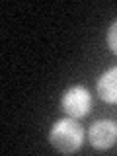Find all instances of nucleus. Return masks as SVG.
I'll list each match as a JSON object with an SVG mask.
<instances>
[{
    "mask_svg": "<svg viewBox=\"0 0 117 156\" xmlns=\"http://www.w3.org/2000/svg\"><path fill=\"white\" fill-rule=\"evenodd\" d=\"M49 140L55 150L62 154H72L80 148L82 140H84V129L74 117L58 119L49 133Z\"/></svg>",
    "mask_w": 117,
    "mask_h": 156,
    "instance_id": "f257e3e1",
    "label": "nucleus"
},
{
    "mask_svg": "<svg viewBox=\"0 0 117 156\" xmlns=\"http://www.w3.org/2000/svg\"><path fill=\"white\" fill-rule=\"evenodd\" d=\"M61 105L68 113V117H74V119L86 117L90 113V105H92L90 92H88L84 86L68 88L65 92V96H62V100H61Z\"/></svg>",
    "mask_w": 117,
    "mask_h": 156,
    "instance_id": "f03ea898",
    "label": "nucleus"
},
{
    "mask_svg": "<svg viewBox=\"0 0 117 156\" xmlns=\"http://www.w3.org/2000/svg\"><path fill=\"white\" fill-rule=\"evenodd\" d=\"M88 140L94 148L105 150L109 146H113L117 140V125L109 119H100L88 129Z\"/></svg>",
    "mask_w": 117,
    "mask_h": 156,
    "instance_id": "7ed1b4c3",
    "label": "nucleus"
},
{
    "mask_svg": "<svg viewBox=\"0 0 117 156\" xmlns=\"http://www.w3.org/2000/svg\"><path fill=\"white\" fill-rule=\"evenodd\" d=\"M98 96L107 104H117V66L105 70L98 80Z\"/></svg>",
    "mask_w": 117,
    "mask_h": 156,
    "instance_id": "20e7f679",
    "label": "nucleus"
},
{
    "mask_svg": "<svg viewBox=\"0 0 117 156\" xmlns=\"http://www.w3.org/2000/svg\"><path fill=\"white\" fill-rule=\"evenodd\" d=\"M107 45H109V49L117 55V20L109 26V29H107Z\"/></svg>",
    "mask_w": 117,
    "mask_h": 156,
    "instance_id": "39448f33",
    "label": "nucleus"
}]
</instances>
